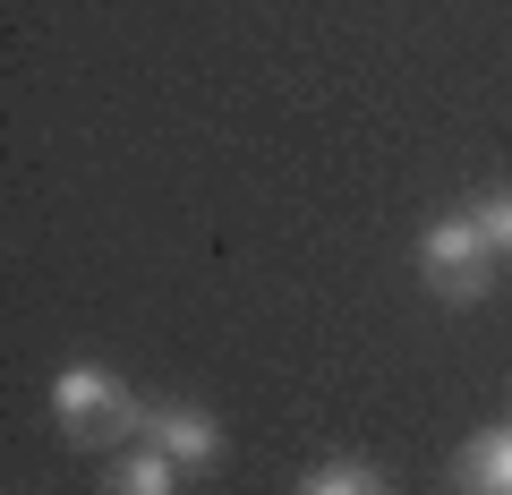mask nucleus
I'll return each instance as SVG.
<instances>
[{
	"instance_id": "obj_2",
	"label": "nucleus",
	"mask_w": 512,
	"mask_h": 495,
	"mask_svg": "<svg viewBox=\"0 0 512 495\" xmlns=\"http://www.w3.org/2000/svg\"><path fill=\"white\" fill-rule=\"evenodd\" d=\"M495 265H504V257L487 248V231L470 222V205H453V214H436L419 231V282L436 299H478L495 282Z\"/></svg>"
},
{
	"instance_id": "obj_7",
	"label": "nucleus",
	"mask_w": 512,
	"mask_h": 495,
	"mask_svg": "<svg viewBox=\"0 0 512 495\" xmlns=\"http://www.w3.org/2000/svg\"><path fill=\"white\" fill-rule=\"evenodd\" d=\"M299 495H384V478L367 470V461H333V470H316Z\"/></svg>"
},
{
	"instance_id": "obj_1",
	"label": "nucleus",
	"mask_w": 512,
	"mask_h": 495,
	"mask_svg": "<svg viewBox=\"0 0 512 495\" xmlns=\"http://www.w3.org/2000/svg\"><path fill=\"white\" fill-rule=\"evenodd\" d=\"M52 427L69 444H86V453H111V444L146 436V402H137L103 359H69L52 376Z\"/></svg>"
},
{
	"instance_id": "obj_3",
	"label": "nucleus",
	"mask_w": 512,
	"mask_h": 495,
	"mask_svg": "<svg viewBox=\"0 0 512 495\" xmlns=\"http://www.w3.org/2000/svg\"><path fill=\"white\" fill-rule=\"evenodd\" d=\"M146 444H154V453H171L188 478H205L222 461V419H214V410H197V402H154L146 410Z\"/></svg>"
},
{
	"instance_id": "obj_5",
	"label": "nucleus",
	"mask_w": 512,
	"mask_h": 495,
	"mask_svg": "<svg viewBox=\"0 0 512 495\" xmlns=\"http://www.w3.org/2000/svg\"><path fill=\"white\" fill-rule=\"evenodd\" d=\"M180 487H188V470H180L171 453H154L146 436H137V444L103 470V495H180Z\"/></svg>"
},
{
	"instance_id": "obj_4",
	"label": "nucleus",
	"mask_w": 512,
	"mask_h": 495,
	"mask_svg": "<svg viewBox=\"0 0 512 495\" xmlns=\"http://www.w3.org/2000/svg\"><path fill=\"white\" fill-rule=\"evenodd\" d=\"M453 487L461 495H512V427H478L453 461Z\"/></svg>"
},
{
	"instance_id": "obj_6",
	"label": "nucleus",
	"mask_w": 512,
	"mask_h": 495,
	"mask_svg": "<svg viewBox=\"0 0 512 495\" xmlns=\"http://www.w3.org/2000/svg\"><path fill=\"white\" fill-rule=\"evenodd\" d=\"M470 222H478V231H487V248H495V257L512 265V180L478 188V197H470Z\"/></svg>"
}]
</instances>
